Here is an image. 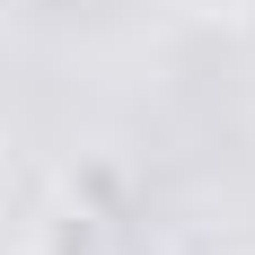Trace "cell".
Masks as SVG:
<instances>
[{
	"mask_svg": "<svg viewBox=\"0 0 255 255\" xmlns=\"http://www.w3.org/2000/svg\"><path fill=\"white\" fill-rule=\"evenodd\" d=\"M115 220H97L88 203H71L62 185H53L44 203H35V220H26V255H115Z\"/></svg>",
	"mask_w": 255,
	"mask_h": 255,
	"instance_id": "1",
	"label": "cell"
},
{
	"mask_svg": "<svg viewBox=\"0 0 255 255\" xmlns=\"http://www.w3.org/2000/svg\"><path fill=\"white\" fill-rule=\"evenodd\" d=\"M62 194H71V203H88L97 211V220H115V229H124L132 220V167L124 158H106V150H79V158H62Z\"/></svg>",
	"mask_w": 255,
	"mask_h": 255,
	"instance_id": "2",
	"label": "cell"
},
{
	"mask_svg": "<svg viewBox=\"0 0 255 255\" xmlns=\"http://www.w3.org/2000/svg\"><path fill=\"white\" fill-rule=\"evenodd\" d=\"M203 18H238V9H255V0H194Z\"/></svg>",
	"mask_w": 255,
	"mask_h": 255,
	"instance_id": "3",
	"label": "cell"
},
{
	"mask_svg": "<svg viewBox=\"0 0 255 255\" xmlns=\"http://www.w3.org/2000/svg\"><path fill=\"white\" fill-rule=\"evenodd\" d=\"M0 194H9V167H0Z\"/></svg>",
	"mask_w": 255,
	"mask_h": 255,
	"instance_id": "4",
	"label": "cell"
}]
</instances>
